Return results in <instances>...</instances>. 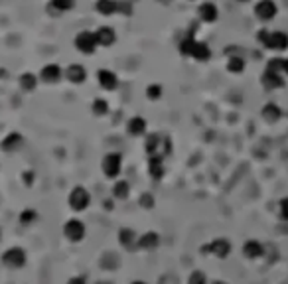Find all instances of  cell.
Wrapping results in <instances>:
<instances>
[{
  "instance_id": "22",
  "label": "cell",
  "mask_w": 288,
  "mask_h": 284,
  "mask_svg": "<svg viewBox=\"0 0 288 284\" xmlns=\"http://www.w3.org/2000/svg\"><path fill=\"white\" fill-rule=\"evenodd\" d=\"M158 243H160V237H158V233H152V231H148V233H144L142 237H138V249H144V251L156 249Z\"/></svg>"
},
{
  "instance_id": "14",
  "label": "cell",
  "mask_w": 288,
  "mask_h": 284,
  "mask_svg": "<svg viewBox=\"0 0 288 284\" xmlns=\"http://www.w3.org/2000/svg\"><path fill=\"white\" fill-rule=\"evenodd\" d=\"M146 128H148V124H146V118H144V116L134 114V116H130L126 120V132L130 136H134V138L144 136V134H146Z\"/></svg>"
},
{
  "instance_id": "21",
  "label": "cell",
  "mask_w": 288,
  "mask_h": 284,
  "mask_svg": "<svg viewBox=\"0 0 288 284\" xmlns=\"http://www.w3.org/2000/svg\"><path fill=\"white\" fill-rule=\"evenodd\" d=\"M118 241L124 249H138V235L132 231V229H120L118 233Z\"/></svg>"
},
{
  "instance_id": "35",
  "label": "cell",
  "mask_w": 288,
  "mask_h": 284,
  "mask_svg": "<svg viewBox=\"0 0 288 284\" xmlns=\"http://www.w3.org/2000/svg\"><path fill=\"white\" fill-rule=\"evenodd\" d=\"M67 284H87V282H85V278H83V276H73Z\"/></svg>"
},
{
  "instance_id": "32",
  "label": "cell",
  "mask_w": 288,
  "mask_h": 284,
  "mask_svg": "<svg viewBox=\"0 0 288 284\" xmlns=\"http://www.w3.org/2000/svg\"><path fill=\"white\" fill-rule=\"evenodd\" d=\"M190 284H207V276L202 270H196L190 274Z\"/></svg>"
},
{
  "instance_id": "3",
  "label": "cell",
  "mask_w": 288,
  "mask_h": 284,
  "mask_svg": "<svg viewBox=\"0 0 288 284\" xmlns=\"http://www.w3.org/2000/svg\"><path fill=\"white\" fill-rule=\"evenodd\" d=\"M101 168H103V174L105 178H118L120 170H122V156L118 152H109L105 154L103 162H101Z\"/></svg>"
},
{
  "instance_id": "9",
  "label": "cell",
  "mask_w": 288,
  "mask_h": 284,
  "mask_svg": "<svg viewBox=\"0 0 288 284\" xmlns=\"http://www.w3.org/2000/svg\"><path fill=\"white\" fill-rule=\"evenodd\" d=\"M63 79H67L71 85H81L87 81V69L81 63H71L63 69Z\"/></svg>"
},
{
  "instance_id": "34",
  "label": "cell",
  "mask_w": 288,
  "mask_h": 284,
  "mask_svg": "<svg viewBox=\"0 0 288 284\" xmlns=\"http://www.w3.org/2000/svg\"><path fill=\"white\" fill-rule=\"evenodd\" d=\"M140 203H142L144 207H152V198H150V196H142V198H140Z\"/></svg>"
},
{
  "instance_id": "36",
  "label": "cell",
  "mask_w": 288,
  "mask_h": 284,
  "mask_svg": "<svg viewBox=\"0 0 288 284\" xmlns=\"http://www.w3.org/2000/svg\"><path fill=\"white\" fill-rule=\"evenodd\" d=\"M284 75H288V59H284Z\"/></svg>"
},
{
  "instance_id": "2",
  "label": "cell",
  "mask_w": 288,
  "mask_h": 284,
  "mask_svg": "<svg viewBox=\"0 0 288 284\" xmlns=\"http://www.w3.org/2000/svg\"><path fill=\"white\" fill-rule=\"evenodd\" d=\"M73 46H75V50H77L79 54H83V56H93V54L97 52V48H99L97 38H95V32H91V30H81V32L73 38Z\"/></svg>"
},
{
  "instance_id": "12",
  "label": "cell",
  "mask_w": 288,
  "mask_h": 284,
  "mask_svg": "<svg viewBox=\"0 0 288 284\" xmlns=\"http://www.w3.org/2000/svg\"><path fill=\"white\" fill-rule=\"evenodd\" d=\"M95 38H97L99 48H113L116 44V32L111 26H99L95 30Z\"/></svg>"
},
{
  "instance_id": "42",
  "label": "cell",
  "mask_w": 288,
  "mask_h": 284,
  "mask_svg": "<svg viewBox=\"0 0 288 284\" xmlns=\"http://www.w3.org/2000/svg\"><path fill=\"white\" fill-rule=\"evenodd\" d=\"M0 235H2V231H0Z\"/></svg>"
},
{
  "instance_id": "15",
  "label": "cell",
  "mask_w": 288,
  "mask_h": 284,
  "mask_svg": "<svg viewBox=\"0 0 288 284\" xmlns=\"http://www.w3.org/2000/svg\"><path fill=\"white\" fill-rule=\"evenodd\" d=\"M202 251H207V253L213 255V256L225 258V256H229V253H231V243H229L227 239H215V241H211L209 245H205Z\"/></svg>"
},
{
  "instance_id": "7",
  "label": "cell",
  "mask_w": 288,
  "mask_h": 284,
  "mask_svg": "<svg viewBox=\"0 0 288 284\" xmlns=\"http://www.w3.org/2000/svg\"><path fill=\"white\" fill-rule=\"evenodd\" d=\"M276 14H278V6L272 2V0H259V2L255 4V16L260 22H270Z\"/></svg>"
},
{
  "instance_id": "41",
  "label": "cell",
  "mask_w": 288,
  "mask_h": 284,
  "mask_svg": "<svg viewBox=\"0 0 288 284\" xmlns=\"http://www.w3.org/2000/svg\"><path fill=\"white\" fill-rule=\"evenodd\" d=\"M190 2H196V0H190Z\"/></svg>"
},
{
  "instance_id": "38",
  "label": "cell",
  "mask_w": 288,
  "mask_h": 284,
  "mask_svg": "<svg viewBox=\"0 0 288 284\" xmlns=\"http://www.w3.org/2000/svg\"><path fill=\"white\" fill-rule=\"evenodd\" d=\"M132 284H146V282H142V280H134Z\"/></svg>"
},
{
  "instance_id": "25",
  "label": "cell",
  "mask_w": 288,
  "mask_h": 284,
  "mask_svg": "<svg viewBox=\"0 0 288 284\" xmlns=\"http://www.w3.org/2000/svg\"><path fill=\"white\" fill-rule=\"evenodd\" d=\"M50 8L56 14H65L75 8V0H50Z\"/></svg>"
},
{
  "instance_id": "5",
  "label": "cell",
  "mask_w": 288,
  "mask_h": 284,
  "mask_svg": "<svg viewBox=\"0 0 288 284\" xmlns=\"http://www.w3.org/2000/svg\"><path fill=\"white\" fill-rule=\"evenodd\" d=\"M38 77H40V81L46 83V85H56V83H59V81L63 79V69H61L58 63H46V65L40 69Z\"/></svg>"
},
{
  "instance_id": "33",
  "label": "cell",
  "mask_w": 288,
  "mask_h": 284,
  "mask_svg": "<svg viewBox=\"0 0 288 284\" xmlns=\"http://www.w3.org/2000/svg\"><path fill=\"white\" fill-rule=\"evenodd\" d=\"M278 213H280V219L288 221V198L280 199V203H278Z\"/></svg>"
},
{
  "instance_id": "31",
  "label": "cell",
  "mask_w": 288,
  "mask_h": 284,
  "mask_svg": "<svg viewBox=\"0 0 288 284\" xmlns=\"http://www.w3.org/2000/svg\"><path fill=\"white\" fill-rule=\"evenodd\" d=\"M164 168H162V158H150V176L152 178H162Z\"/></svg>"
},
{
  "instance_id": "8",
  "label": "cell",
  "mask_w": 288,
  "mask_h": 284,
  "mask_svg": "<svg viewBox=\"0 0 288 284\" xmlns=\"http://www.w3.org/2000/svg\"><path fill=\"white\" fill-rule=\"evenodd\" d=\"M2 262H4L8 268H20V266H24V262H26V253H24V249H20V247H10V249H6L4 255H2Z\"/></svg>"
},
{
  "instance_id": "39",
  "label": "cell",
  "mask_w": 288,
  "mask_h": 284,
  "mask_svg": "<svg viewBox=\"0 0 288 284\" xmlns=\"http://www.w3.org/2000/svg\"><path fill=\"white\" fill-rule=\"evenodd\" d=\"M237 2H249V0H237Z\"/></svg>"
},
{
  "instance_id": "29",
  "label": "cell",
  "mask_w": 288,
  "mask_h": 284,
  "mask_svg": "<svg viewBox=\"0 0 288 284\" xmlns=\"http://www.w3.org/2000/svg\"><path fill=\"white\" fill-rule=\"evenodd\" d=\"M20 223L22 225H32V223H36V219H38V213H36V209H32V207H28V209H24L22 213H20Z\"/></svg>"
},
{
  "instance_id": "30",
  "label": "cell",
  "mask_w": 288,
  "mask_h": 284,
  "mask_svg": "<svg viewBox=\"0 0 288 284\" xmlns=\"http://www.w3.org/2000/svg\"><path fill=\"white\" fill-rule=\"evenodd\" d=\"M266 71H274V73H282V75H284V59H282V57H272V59H268Z\"/></svg>"
},
{
  "instance_id": "27",
  "label": "cell",
  "mask_w": 288,
  "mask_h": 284,
  "mask_svg": "<svg viewBox=\"0 0 288 284\" xmlns=\"http://www.w3.org/2000/svg\"><path fill=\"white\" fill-rule=\"evenodd\" d=\"M128 192H130V184L124 182V180H118L115 186H113V196L116 199H126L128 198Z\"/></svg>"
},
{
  "instance_id": "13",
  "label": "cell",
  "mask_w": 288,
  "mask_h": 284,
  "mask_svg": "<svg viewBox=\"0 0 288 284\" xmlns=\"http://www.w3.org/2000/svg\"><path fill=\"white\" fill-rule=\"evenodd\" d=\"M24 146V136L20 132H8L2 142H0V148H2V152H18L20 148Z\"/></svg>"
},
{
  "instance_id": "11",
  "label": "cell",
  "mask_w": 288,
  "mask_h": 284,
  "mask_svg": "<svg viewBox=\"0 0 288 284\" xmlns=\"http://www.w3.org/2000/svg\"><path fill=\"white\" fill-rule=\"evenodd\" d=\"M63 235H65L71 243L81 241V239L85 237V225H83V221H79V219H69V221L63 225Z\"/></svg>"
},
{
  "instance_id": "16",
  "label": "cell",
  "mask_w": 288,
  "mask_h": 284,
  "mask_svg": "<svg viewBox=\"0 0 288 284\" xmlns=\"http://www.w3.org/2000/svg\"><path fill=\"white\" fill-rule=\"evenodd\" d=\"M118 6H120V0H97L95 2V12L101 16H116L118 14Z\"/></svg>"
},
{
  "instance_id": "28",
  "label": "cell",
  "mask_w": 288,
  "mask_h": 284,
  "mask_svg": "<svg viewBox=\"0 0 288 284\" xmlns=\"http://www.w3.org/2000/svg\"><path fill=\"white\" fill-rule=\"evenodd\" d=\"M162 93H164V89H162L160 83H150L146 89H144V95H146L148 101H160Z\"/></svg>"
},
{
  "instance_id": "40",
  "label": "cell",
  "mask_w": 288,
  "mask_h": 284,
  "mask_svg": "<svg viewBox=\"0 0 288 284\" xmlns=\"http://www.w3.org/2000/svg\"><path fill=\"white\" fill-rule=\"evenodd\" d=\"M217 284H225V282H217Z\"/></svg>"
},
{
  "instance_id": "18",
  "label": "cell",
  "mask_w": 288,
  "mask_h": 284,
  "mask_svg": "<svg viewBox=\"0 0 288 284\" xmlns=\"http://www.w3.org/2000/svg\"><path fill=\"white\" fill-rule=\"evenodd\" d=\"M190 57L192 59H196V61H209V57H211V48L205 44V42H200V40H196V44H194V48H192V52H190Z\"/></svg>"
},
{
  "instance_id": "1",
  "label": "cell",
  "mask_w": 288,
  "mask_h": 284,
  "mask_svg": "<svg viewBox=\"0 0 288 284\" xmlns=\"http://www.w3.org/2000/svg\"><path fill=\"white\" fill-rule=\"evenodd\" d=\"M257 40H259V44H260L264 50L284 52V50L288 48V34H286V32H280V30L270 32V30L262 28V30H259V34H257Z\"/></svg>"
},
{
  "instance_id": "24",
  "label": "cell",
  "mask_w": 288,
  "mask_h": 284,
  "mask_svg": "<svg viewBox=\"0 0 288 284\" xmlns=\"http://www.w3.org/2000/svg\"><path fill=\"white\" fill-rule=\"evenodd\" d=\"M245 67H247V63H245L243 56L233 54V56H229V57H227V71H229V73L239 75V73H243V71H245Z\"/></svg>"
},
{
  "instance_id": "26",
  "label": "cell",
  "mask_w": 288,
  "mask_h": 284,
  "mask_svg": "<svg viewBox=\"0 0 288 284\" xmlns=\"http://www.w3.org/2000/svg\"><path fill=\"white\" fill-rule=\"evenodd\" d=\"M109 101L107 99H103V97H97L93 103H91V111H93V114H97V116H105V114H109Z\"/></svg>"
},
{
  "instance_id": "4",
  "label": "cell",
  "mask_w": 288,
  "mask_h": 284,
  "mask_svg": "<svg viewBox=\"0 0 288 284\" xmlns=\"http://www.w3.org/2000/svg\"><path fill=\"white\" fill-rule=\"evenodd\" d=\"M67 201H69V207L73 211H85L89 207V203H91V196L83 186H77V188L71 190Z\"/></svg>"
},
{
  "instance_id": "20",
  "label": "cell",
  "mask_w": 288,
  "mask_h": 284,
  "mask_svg": "<svg viewBox=\"0 0 288 284\" xmlns=\"http://www.w3.org/2000/svg\"><path fill=\"white\" fill-rule=\"evenodd\" d=\"M260 114H262V118H264L268 124H274V122H278V120H280L282 111H280V107H278V105H274V103H266V105L262 107Z\"/></svg>"
},
{
  "instance_id": "23",
  "label": "cell",
  "mask_w": 288,
  "mask_h": 284,
  "mask_svg": "<svg viewBox=\"0 0 288 284\" xmlns=\"http://www.w3.org/2000/svg\"><path fill=\"white\" fill-rule=\"evenodd\" d=\"M243 255L247 258H260L264 255V247L259 241H247L243 245Z\"/></svg>"
},
{
  "instance_id": "19",
  "label": "cell",
  "mask_w": 288,
  "mask_h": 284,
  "mask_svg": "<svg viewBox=\"0 0 288 284\" xmlns=\"http://www.w3.org/2000/svg\"><path fill=\"white\" fill-rule=\"evenodd\" d=\"M38 83H40V77H38L36 73H30V71H26V73H22V75L18 77V85H20V89H22L24 93L36 91Z\"/></svg>"
},
{
  "instance_id": "17",
  "label": "cell",
  "mask_w": 288,
  "mask_h": 284,
  "mask_svg": "<svg viewBox=\"0 0 288 284\" xmlns=\"http://www.w3.org/2000/svg\"><path fill=\"white\" fill-rule=\"evenodd\" d=\"M260 83H262V87L268 89V91L282 89V87H284V75H282V73H274V71H266V69H264Z\"/></svg>"
},
{
  "instance_id": "37",
  "label": "cell",
  "mask_w": 288,
  "mask_h": 284,
  "mask_svg": "<svg viewBox=\"0 0 288 284\" xmlns=\"http://www.w3.org/2000/svg\"><path fill=\"white\" fill-rule=\"evenodd\" d=\"M160 4H170V2H174V0H158Z\"/></svg>"
},
{
  "instance_id": "6",
  "label": "cell",
  "mask_w": 288,
  "mask_h": 284,
  "mask_svg": "<svg viewBox=\"0 0 288 284\" xmlns=\"http://www.w3.org/2000/svg\"><path fill=\"white\" fill-rule=\"evenodd\" d=\"M97 83H99V87H101L103 91H107V93L116 91L118 85H120L118 75H116L115 71H111V69H99V71H97Z\"/></svg>"
},
{
  "instance_id": "10",
  "label": "cell",
  "mask_w": 288,
  "mask_h": 284,
  "mask_svg": "<svg viewBox=\"0 0 288 284\" xmlns=\"http://www.w3.org/2000/svg\"><path fill=\"white\" fill-rule=\"evenodd\" d=\"M198 18L205 24H213L217 18H219V8L215 2H209V0H205V2H200L198 6Z\"/></svg>"
}]
</instances>
